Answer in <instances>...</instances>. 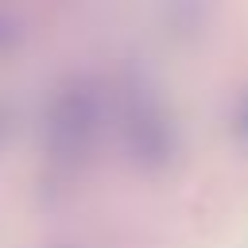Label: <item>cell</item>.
Returning <instances> with one entry per match:
<instances>
[{"label": "cell", "instance_id": "cell-1", "mask_svg": "<svg viewBox=\"0 0 248 248\" xmlns=\"http://www.w3.org/2000/svg\"><path fill=\"white\" fill-rule=\"evenodd\" d=\"M105 93L93 78H70L43 108V155L58 170H81L105 136Z\"/></svg>", "mask_w": 248, "mask_h": 248}, {"label": "cell", "instance_id": "cell-2", "mask_svg": "<svg viewBox=\"0 0 248 248\" xmlns=\"http://www.w3.org/2000/svg\"><path fill=\"white\" fill-rule=\"evenodd\" d=\"M120 143L124 155L132 159L136 170H163L174 151H178V128L174 116L167 112V105L147 93V89H132V97L120 108Z\"/></svg>", "mask_w": 248, "mask_h": 248}, {"label": "cell", "instance_id": "cell-3", "mask_svg": "<svg viewBox=\"0 0 248 248\" xmlns=\"http://www.w3.org/2000/svg\"><path fill=\"white\" fill-rule=\"evenodd\" d=\"M19 39H23V23H19V19H12L8 12H0V54L16 50V46H19Z\"/></svg>", "mask_w": 248, "mask_h": 248}, {"label": "cell", "instance_id": "cell-4", "mask_svg": "<svg viewBox=\"0 0 248 248\" xmlns=\"http://www.w3.org/2000/svg\"><path fill=\"white\" fill-rule=\"evenodd\" d=\"M4 132H8V116L0 112V143H4Z\"/></svg>", "mask_w": 248, "mask_h": 248}]
</instances>
